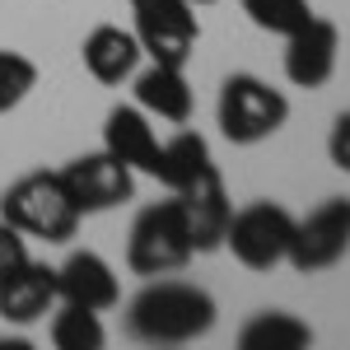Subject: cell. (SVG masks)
I'll return each instance as SVG.
<instances>
[{
  "label": "cell",
  "instance_id": "cell-1",
  "mask_svg": "<svg viewBox=\"0 0 350 350\" xmlns=\"http://www.w3.org/2000/svg\"><path fill=\"white\" fill-rule=\"evenodd\" d=\"M215 299L206 295L201 285L187 280H163L154 275L126 308V332L135 341L150 346H187L196 336H206L215 327Z\"/></svg>",
  "mask_w": 350,
  "mask_h": 350
},
{
  "label": "cell",
  "instance_id": "cell-2",
  "mask_svg": "<svg viewBox=\"0 0 350 350\" xmlns=\"http://www.w3.org/2000/svg\"><path fill=\"white\" fill-rule=\"evenodd\" d=\"M0 219H10L28 239L66 243V239H75L84 215L75 211L61 173H24L19 183H10L0 191Z\"/></svg>",
  "mask_w": 350,
  "mask_h": 350
},
{
  "label": "cell",
  "instance_id": "cell-3",
  "mask_svg": "<svg viewBox=\"0 0 350 350\" xmlns=\"http://www.w3.org/2000/svg\"><path fill=\"white\" fill-rule=\"evenodd\" d=\"M290 122V98L257 75H229L219 84V131L234 145H262Z\"/></svg>",
  "mask_w": 350,
  "mask_h": 350
},
{
  "label": "cell",
  "instance_id": "cell-4",
  "mask_svg": "<svg viewBox=\"0 0 350 350\" xmlns=\"http://www.w3.org/2000/svg\"><path fill=\"white\" fill-rule=\"evenodd\" d=\"M196 257L191 234L183 224L178 201H159V206H145L131 224V239H126V267L135 275H173Z\"/></svg>",
  "mask_w": 350,
  "mask_h": 350
},
{
  "label": "cell",
  "instance_id": "cell-5",
  "mask_svg": "<svg viewBox=\"0 0 350 350\" xmlns=\"http://www.w3.org/2000/svg\"><path fill=\"white\" fill-rule=\"evenodd\" d=\"M290 239H295V215L280 201H252V206L234 211L229 229H224V247L247 271L280 267L290 257Z\"/></svg>",
  "mask_w": 350,
  "mask_h": 350
},
{
  "label": "cell",
  "instance_id": "cell-6",
  "mask_svg": "<svg viewBox=\"0 0 350 350\" xmlns=\"http://www.w3.org/2000/svg\"><path fill=\"white\" fill-rule=\"evenodd\" d=\"M131 33L150 61L187 66L201 42L196 5L191 0H131Z\"/></svg>",
  "mask_w": 350,
  "mask_h": 350
},
{
  "label": "cell",
  "instance_id": "cell-7",
  "mask_svg": "<svg viewBox=\"0 0 350 350\" xmlns=\"http://www.w3.org/2000/svg\"><path fill=\"white\" fill-rule=\"evenodd\" d=\"M350 252V196H327L318 211L295 219V239H290V267L313 275L332 271Z\"/></svg>",
  "mask_w": 350,
  "mask_h": 350
},
{
  "label": "cell",
  "instance_id": "cell-8",
  "mask_svg": "<svg viewBox=\"0 0 350 350\" xmlns=\"http://www.w3.org/2000/svg\"><path fill=\"white\" fill-rule=\"evenodd\" d=\"M61 183H66L80 215H103V211H117L122 201L135 196V173L122 159H112L108 150L70 159L61 168Z\"/></svg>",
  "mask_w": 350,
  "mask_h": 350
},
{
  "label": "cell",
  "instance_id": "cell-9",
  "mask_svg": "<svg viewBox=\"0 0 350 350\" xmlns=\"http://www.w3.org/2000/svg\"><path fill=\"white\" fill-rule=\"evenodd\" d=\"M173 201H178V211H183V224H187L196 252L224 247V229H229L234 206H229V191L219 183V168H206L196 183H187L183 191H173Z\"/></svg>",
  "mask_w": 350,
  "mask_h": 350
},
{
  "label": "cell",
  "instance_id": "cell-10",
  "mask_svg": "<svg viewBox=\"0 0 350 350\" xmlns=\"http://www.w3.org/2000/svg\"><path fill=\"white\" fill-rule=\"evenodd\" d=\"M336 52H341V33L332 19H308L285 38V80L295 89H323L336 75Z\"/></svg>",
  "mask_w": 350,
  "mask_h": 350
},
{
  "label": "cell",
  "instance_id": "cell-11",
  "mask_svg": "<svg viewBox=\"0 0 350 350\" xmlns=\"http://www.w3.org/2000/svg\"><path fill=\"white\" fill-rule=\"evenodd\" d=\"M56 304V267H42V262H14V267L0 271V318L14 327H28L38 318H47Z\"/></svg>",
  "mask_w": 350,
  "mask_h": 350
},
{
  "label": "cell",
  "instance_id": "cell-12",
  "mask_svg": "<svg viewBox=\"0 0 350 350\" xmlns=\"http://www.w3.org/2000/svg\"><path fill=\"white\" fill-rule=\"evenodd\" d=\"M103 150H108L112 159H122L131 173H150V178H154L163 140L154 135V126H150V112H140L135 103H122V108H112L108 122H103Z\"/></svg>",
  "mask_w": 350,
  "mask_h": 350
},
{
  "label": "cell",
  "instance_id": "cell-13",
  "mask_svg": "<svg viewBox=\"0 0 350 350\" xmlns=\"http://www.w3.org/2000/svg\"><path fill=\"white\" fill-rule=\"evenodd\" d=\"M56 299L66 304H84L94 313L112 308L122 299V285H117V271L98 257V252H70L61 267H56Z\"/></svg>",
  "mask_w": 350,
  "mask_h": 350
},
{
  "label": "cell",
  "instance_id": "cell-14",
  "mask_svg": "<svg viewBox=\"0 0 350 350\" xmlns=\"http://www.w3.org/2000/svg\"><path fill=\"white\" fill-rule=\"evenodd\" d=\"M84 70L94 75L98 84H122V80H131L135 75V66H140V42H135V33L131 28H122V24H98L89 38H84Z\"/></svg>",
  "mask_w": 350,
  "mask_h": 350
},
{
  "label": "cell",
  "instance_id": "cell-15",
  "mask_svg": "<svg viewBox=\"0 0 350 350\" xmlns=\"http://www.w3.org/2000/svg\"><path fill=\"white\" fill-rule=\"evenodd\" d=\"M135 108L159 117V122H187L191 117V84L183 75V66H163L154 61L150 70L135 75Z\"/></svg>",
  "mask_w": 350,
  "mask_h": 350
},
{
  "label": "cell",
  "instance_id": "cell-16",
  "mask_svg": "<svg viewBox=\"0 0 350 350\" xmlns=\"http://www.w3.org/2000/svg\"><path fill=\"white\" fill-rule=\"evenodd\" d=\"M206 168H215V163H211V145H206V135H196V131H178L173 140H163L154 178H159L168 191H183L187 183H196V178L206 173Z\"/></svg>",
  "mask_w": 350,
  "mask_h": 350
},
{
  "label": "cell",
  "instance_id": "cell-17",
  "mask_svg": "<svg viewBox=\"0 0 350 350\" xmlns=\"http://www.w3.org/2000/svg\"><path fill=\"white\" fill-rule=\"evenodd\" d=\"M308 341H313V327L295 313H285V308H267V313L247 318L239 332L243 350H299Z\"/></svg>",
  "mask_w": 350,
  "mask_h": 350
},
{
  "label": "cell",
  "instance_id": "cell-18",
  "mask_svg": "<svg viewBox=\"0 0 350 350\" xmlns=\"http://www.w3.org/2000/svg\"><path fill=\"white\" fill-rule=\"evenodd\" d=\"M103 341H108V332H103L94 308L66 304V299H61V308H52V346L56 350H103Z\"/></svg>",
  "mask_w": 350,
  "mask_h": 350
},
{
  "label": "cell",
  "instance_id": "cell-19",
  "mask_svg": "<svg viewBox=\"0 0 350 350\" xmlns=\"http://www.w3.org/2000/svg\"><path fill=\"white\" fill-rule=\"evenodd\" d=\"M243 14L262 28V33L290 38L295 28H304L313 19V5L308 0H243Z\"/></svg>",
  "mask_w": 350,
  "mask_h": 350
},
{
  "label": "cell",
  "instance_id": "cell-20",
  "mask_svg": "<svg viewBox=\"0 0 350 350\" xmlns=\"http://www.w3.org/2000/svg\"><path fill=\"white\" fill-rule=\"evenodd\" d=\"M33 89H38V61L24 56V52L0 47V117L14 112Z\"/></svg>",
  "mask_w": 350,
  "mask_h": 350
},
{
  "label": "cell",
  "instance_id": "cell-21",
  "mask_svg": "<svg viewBox=\"0 0 350 350\" xmlns=\"http://www.w3.org/2000/svg\"><path fill=\"white\" fill-rule=\"evenodd\" d=\"M327 154H332V163H336L341 173H350V112H341V117L332 122V135H327Z\"/></svg>",
  "mask_w": 350,
  "mask_h": 350
},
{
  "label": "cell",
  "instance_id": "cell-22",
  "mask_svg": "<svg viewBox=\"0 0 350 350\" xmlns=\"http://www.w3.org/2000/svg\"><path fill=\"white\" fill-rule=\"evenodd\" d=\"M24 257H28V234H19L10 219H0V271L24 262Z\"/></svg>",
  "mask_w": 350,
  "mask_h": 350
},
{
  "label": "cell",
  "instance_id": "cell-23",
  "mask_svg": "<svg viewBox=\"0 0 350 350\" xmlns=\"http://www.w3.org/2000/svg\"><path fill=\"white\" fill-rule=\"evenodd\" d=\"M191 5H215V0H191Z\"/></svg>",
  "mask_w": 350,
  "mask_h": 350
}]
</instances>
